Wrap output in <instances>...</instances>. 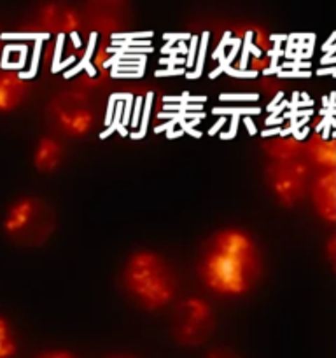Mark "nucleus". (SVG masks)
I'll return each mask as SVG.
<instances>
[{
    "instance_id": "nucleus-6",
    "label": "nucleus",
    "mask_w": 336,
    "mask_h": 358,
    "mask_svg": "<svg viewBox=\"0 0 336 358\" xmlns=\"http://www.w3.org/2000/svg\"><path fill=\"white\" fill-rule=\"evenodd\" d=\"M83 27L98 35H115L133 23L132 0H83Z\"/></svg>"
},
{
    "instance_id": "nucleus-9",
    "label": "nucleus",
    "mask_w": 336,
    "mask_h": 358,
    "mask_svg": "<svg viewBox=\"0 0 336 358\" xmlns=\"http://www.w3.org/2000/svg\"><path fill=\"white\" fill-rule=\"evenodd\" d=\"M312 199L318 215L328 222L336 220V171L326 168L314 182Z\"/></svg>"
},
{
    "instance_id": "nucleus-14",
    "label": "nucleus",
    "mask_w": 336,
    "mask_h": 358,
    "mask_svg": "<svg viewBox=\"0 0 336 358\" xmlns=\"http://www.w3.org/2000/svg\"><path fill=\"white\" fill-rule=\"evenodd\" d=\"M18 353V343L10 324L0 317V358H14Z\"/></svg>"
},
{
    "instance_id": "nucleus-18",
    "label": "nucleus",
    "mask_w": 336,
    "mask_h": 358,
    "mask_svg": "<svg viewBox=\"0 0 336 358\" xmlns=\"http://www.w3.org/2000/svg\"><path fill=\"white\" fill-rule=\"evenodd\" d=\"M335 257H336V248H335Z\"/></svg>"
},
{
    "instance_id": "nucleus-10",
    "label": "nucleus",
    "mask_w": 336,
    "mask_h": 358,
    "mask_svg": "<svg viewBox=\"0 0 336 358\" xmlns=\"http://www.w3.org/2000/svg\"><path fill=\"white\" fill-rule=\"evenodd\" d=\"M30 84L13 70H0V112H13L24 103Z\"/></svg>"
},
{
    "instance_id": "nucleus-15",
    "label": "nucleus",
    "mask_w": 336,
    "mask_h": 358,
    "mask_svg": "<svg viewBox=\"0 0 336 358\" xmlns=\"http://www.w3.org/2000/svg\"><path fill=\"white\" fill-rule=\"evenodd\" d=\"M205 358H244L240 353H237L234 350L226 348V346H219V348H214L206 353Z\"/></svg>"
},
{
    "instance_id": "nucleus-19",
    "label": "nucleus",
    "mask_w": 336,
    "mask_h": 358,
    "mask_svg": "<svg viewBox=\"0 0 336 358\" xmlns=\"http://www.w3.org/2000/svg\"><path fill=\"white\" fill-rule=\"evenodd\" d=\"M0 45H2V41H0Z\"/></svg>"
},
{
    "instance_id": "nucleus-2",
    "label": "nucleus",
    "mask_w": 336,
    "mask_h": 358,
    "mask_svg": "<svg viewBox=\"0 0 336 358\" xmlns=\"http://www.w3.org/2000/svg\"><path fill=\"white\" fill-rule=\"evenodd\" d=\"M121 285L130 299L147 311L167 308L178 289L174 266L160 252L147 248L128 255L121 271Z\"/></svg>"
},
{
    "instance_id": "nucleus-11",
    "label": "nucleus",
    "mask_w": 336,
    "mask_h": 358,
    "mask_svg": "<svg viewBox=\"0 0 336 358\" xmlns=\"http://www.w3.org/2000/svg\"><path fill=\"white\" fill-rule=\"evenodd\" d=\"M65 149L55 136H41L34 149V166L38 173H52L62 166Z\"/></svg>"
},
{
    "instance_id": "nucleus-7",
    "label": "nucleus",
    "mask_w": 336,
    "mask_h": 358,
    "mask_svg": "<svg viewBox=\"0 0 336 358\" xmlns=\"http://www.w3.org/2000/svg\"><path fill=\"white\" fill-rule=\"evenodd\" d=\"M307 164L298 157L273 161L266 170V182L276 201L284 206H293L307 191Z\"/></svg>"
},
{
    "instance_id": "nucleus-1",
    "label": "nucleus",
    "mask_w": 336,
    "mask_h": 358,
    "mask_svg": "<svg viewBox=\"0 0 336 358\" xmlns=\"http://www.w3.org/2000/svg\"><path fill=\"white\" fill-rule=\"evenodd\" d=\"M198 275L210 292L220 297H241L261 278V250L252 234L241 227H223L203 243Z\"/></svg>"
},
{
    "instance_id": "nucleus-17",
    "label": "nucleus",
    "mask_w": 336,
    "mask_h": 358,
    "mask_svg": "<svg viewBox=\"0 0 336 358\" xmlns=\"http://www.w3.org/2000/svg\"><path fill=\"white\" fill-rule=\"evenodd\" d=\"M107 358H135V357H132V355H111Z\"/></svg>"
},
{
    "instance_id": "nucleus-3",
    "label": "nucleus",
    "mask_w": 336,
    "mask_h": 358,
    "mask_svg": "<svg viewBox=\"0 0 336 358\" xmlns=\"http://www.w3.org/2000/svg\"><path fill=\"white\" fill-rule=\"evenodd\" d=\"M58 227L55 206L38 196H23L13 201L2 220L7 240L21 248H37L48 243Z\"/></svg>"
},
{
    "instance_id": "nucleus-12",
    "label": "nucleus",
    "mask_w": 336,
    "mask_h": 358,
    "mask_svg": "<svg viewBox=\"0 0 336 358\" xmlns=\"http://www.w3.org/2000/svg\"><path fill=\"white\" fill-rule=\"evenodd\" d=\"M308 154L317 164L324 168H332L336 161V145L326 140H314L308 147Z\"/></svg>"
},
{
    "instance_id": "nucleus-16",
    "label": "nucleus",
    "mask_w": 336,
    "mask_h": 358,
    "mask_svg": "<svg viewBox=\"0 0 336 358\" xmlns=\"http://www.w3.org/2000/svg\"><path fill=\"white\" fill-rule=\"evenodd\" d=\"M35 358H77L72 352L69 350H46V352L38 353Z\"/></svg>"
},
{
    "instance_id": "nucleus-8",
    "label": "nucleus",
    "mask_w": 336,
    "mask_h": 358,
    "mask_svg": "<svg viewBox=\"0 0 336 358\" xmlns=\"http://www.w3.org/2000/svg\"><path fill=\"white\" fill-rule=\"evenodd\" d=\"M35 24L51 35H72L83 28L79 7L66 0H44L34 16Z\"/></svg>"
},
{
    "instance_id": "nucleus-13",
    "label": "nucleus",
    "mask_w": 336,
    "mask_h": 358,
    "mask_svg": "<svg viewBox=\"0 0 336 358\" xmlns=\"http://www.w3.org/2000/svg\"><path fill=\"white\" fill-rule=\"evenodd\" d=\"M266 152L273 161L293 159L300 154V145L293 138H275L266 145Z\"/></svg>"
},
{
    "instance_id": "nucleus-4",
    "label": "nucleus",
    "mask_w": 336,
    "mask_h": 358,
    "mask_svg": "<svg viewBox=\"0 0 336 358\" xmlns=\"http://www.w3.org/2000/svg\"><path fill=\"white\" fill-rule=\"evenodd\" d=\"M172 338L184 348H198L216 331V313L203 297H186L174 308L170 322Z\"/></svg>"
},
{
    "instance_id": "nucleus-5",
    "label": "nucleus",
    "mask_w": 336,
    "mask_h": 358,
    "mask_svg": "<svg viewBox=\"0 0 336 358\" xmlns=\"http://www.w3.org/2000/svg\"><path fill=\"white\" fill-rule=\"evenodd\" d=\"M51 124L59 133L72 138L90 135L94 126V110L91 100L84 91H62L51 100L48 107Z\"/></svg>"
}]
</instances>
